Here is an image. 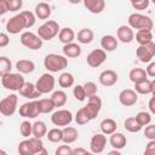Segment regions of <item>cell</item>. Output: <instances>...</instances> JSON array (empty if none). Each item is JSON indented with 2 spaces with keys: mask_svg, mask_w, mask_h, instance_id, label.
Returning a JSON list of instances; mask_svg holds the SVG:
<instances>
[{
  "mask_svg": "<svg viewBox=\"0 0 155 155\" xmlns=\"http://www.w3.org/2000/svg\"><path fill=\"white\" fill-rule=\"evenodd\" d=\"M18 153L21 155H41V154H47L46 149L44 148V143L41 138L38 137H31L29 139H24L18 144L17 148Z\"/></svg>",
  "mask_w": 155,
  "mask_h": 155,
  "instance_id": "6da1fadb",
  "label": "cell"
},
{
  "mask_svg": "<svg viewBox=\"0 0 155 155\" xmlns=\"http://www.w3.org/2000/svg\"><path fill=\"white\" fill-rule=\"evenodd\" d=\"M44 65L48 71L58 73L68 67V59L65 56H61L57 53H48L44 59Z\"/></svg>",
  "mask_w": 155,
  "mask_h": 155,
  "instance_id": "7a4b0ae2",
  "label": "cell"
},
{
  "mask_svg": "<svg viewBox=\"0 0 155 155\" xmlns=\"http://www.w3.org/2000/svg\"><path fill=\"white\" fill-rule=\"evenodd\" d=\"M24 82V78L21 73H7L1 75V85L10 91H19Z\"/></svg>",
  "mask_w": 155,
  "mask_h": 155,
  "instance_id": "3957f363",
  "label": "cell"
},
{
  "mask_svg": "<svg viewBox=\"0 0 155 155\" xmlns=\"http://www.w3.org/2000/svg\"><path fill=\"white\" fill-rule=\"evenodd\" d=\"M128 25L132 29H138V30L139 29H148V30H151L154 23H153V19L149 16L134 12V13H131L128 16Z\"/></svg>",
  "mask_w": 155,
  "mask_h": 155,
  "instance_id": "277c9868",
  "label": "cell"
},
{
  "mask_svg": "<svg viewBox=\"0 0 155 155\" xmlns=\"http://www.w3.org/2000/svg\"><path fill=\"white\" fill-rule=\"evenodd\" d=\"M59 25L56 21H46L44 24H41L38 29V35L45 40V41H50L52 40L56 35L59 34Z\"/></svg>",
  "mask_w": 155,
  "mask_h": 155,
  "instance_id": "5b68a950",
  "label": "cell"
},
{
  "mask_svg": "<svg viewBox=\"0 0 155 155\" xmlns=\"http://www.w3.org/2000/svg\"><path fill=\"white\" fill-rule=\"evenodd\" d=\"M17 104H18L17 94L15 93L8 94L7 97L2 98L0 102V113L4 116H12L17 110Z\"/></svg>",
  "mask_w": 155,
  "mask_h": 155,
  "instance_id": "8992f818",
  "label": "cell"
},
{
  "mask_svg": "<svg viewBox=\"0 0 155 155\" xmlns=\"http://www.w3.org/2000/svg\"><path fill=\"white\" fill-rule=\"evenodd\" d=\"M42 39L31 31H24L21 35V44L30 50H40L42 47Z\"/></svg>",
  "mask_w": 155,
  "mask_h": 155,
  "instance_id": "52a82bcc",
  "label": "cell"
},
{
  "mask_svg": "<svg viewBox=\"0 0 155 155\" xmlns=\"http://www.w3.org/2000/svg\"><path fill=\"white\" fill-rule=\"evenodd\" d=\"M136 56L142 63H149L155 57V42L151 41L145 45H139L136 50Z\"/></svg>",
  "mask_w": 155,
  "mask_h": 155,
  "instance_id": "ba28073f",
  "label": "cell"
},
{
  "mask_svg": "<svg viewBox=\"0 0 155 155\" xmlns=\"http://www.w3.org/2000/svg\"><path fill=\"white\" fill-rule=\"evenodd\" d=\"M51 121L54 126L58 127H65L69 126L70 122L73 121V114L70 110L67 109H59L57 111H54L51 116Z\"/></svg>",
  "mask_w": 155,
  "mask_h": 155,
  "instance_id": "9c48e42d",
  "label": "cell"
},
{
  "mask_svg": "<svg viewBox=\"0 0 155 155\" xmlns=\"http://www.w3.org/2000/svg\"><path fill=\"white\" fill-rule=\"evenodd\" d=\"M85 113L87 114V116L90 117V120H93L97 117V115L99 114L101 109H102V99L94 94L92 97H88V102L85 107H82Z\"/></svg>",
  "mask_w": 155,
  "mask_h": 155,
  "instance_id": "30bf717a",
  "label": "cell"
},
{
  "mask_svg": "<svg viewBox=\"0 0 155 155\" xmlns=\"http://www.w3.org/2000/svg\"><path fill=\"white\" fill-rule=\"evenodd\" d=\"M36 88L38 91L41 93V94H45V93H48L51 91H53L54 88V78L52 74H48V73H45L42 74L38 81H36Z\"/></svg>",
  "mask_w": 155,
  "mask_h": 155,
  "instance_id": "8fae6325",
  "label": "cell"
},
{
  "mask_svg": "<svg viewBox=\"0 0 155 155\" xmlns=\"http://www.w3.org/2000/svg\"><path fill=\"white\" fill-rule=\"evenodd\" d=\"M105 59H107V51H104L103 48H96L91 51L86 57V62L91 68L101 67L105 62Z\"/></svg>",
  "mask_w": 155,
  "mask_h": 155,
  "instance_id": "7c38bea8",
  "label": "cell"
},
{
  "mask_svg": "<svg viewBox=\"0 0 155 155\" xmlns=\"http://www.w3.org/2000/svg\"><path fill=\"white\" fill-rule=\"evenodd\" d=\"M23 29H27V28H25V21L21 15V12L11 17L6 23V30L10 34H19Z\"/></svg>",
  "mask_w": 155,
  "mask_h": 155,
  "instance_id": "4fadbf2b",
  "label": "cell"
},
{
  "mask_svg": "<svg viewBox=\"0 0 155 155\" xmlns=\"http://www.w3.org/2000/svg\"><path fill=\"white\" fill-rule=\"evenodd\" d=\"M40 109H39V103L38 101H31V102H27L24 104H22V107H19V115L25 119H35L36 116H39Z\"/></svg>",
  "mask_w": 155,
  "mask_h": 155,
  "instance_id": "5bb4252c",
  "label": "cell"
},
{
  "mask_svg": "<svg viewBox=\"0 0 155 155\" xmlns=\"http://www.w3.org/2000/svg\"><path fill=\"white\" fill-rule=\"evenodd\" d=\"M107 145V137L104 133H97L92 136L90 140V150L93 154H101L104 151Z\"/></svg>",
  "mask_w": 155,
  "mask_h": 155,
  "instance_id": "9a60e30c",
  "label": "cell"
},
{
  "mask_svg": "<svg viewBox=\"0 0 155 155\" xmlns=\"http://www.w3.org/2000/svg\"><path fill=\"white\" fill-rule=\"evenodd\" d=\"M138 101V93L132 88H125L119 94V102L124 107H132Z\"/></svg>",
  "mask_w": 155,
  "mask_h": 155,
  "instance_id": "2e32d148",
  "label": "cell"
},
{
  "mask_svg": "<svg viewBox=\"0 0 155 155\" xmlns=\"http://www.w3.org/2000/svg\"><path fill=\"white\" fill-rule=\"evenodd\" d=\"M99 82L101 85L105 86V87H110V86H114L117 80H119V76L116 74V71L111 70V69H108V70H104L99 74Z\"/></svg>",
  "mask_w": 155,
  "mask_h": 155,
  "instance_id": "e0dca14e",
  "label": "cell"
},
{
  "mask_svg": "<svg viewBox=\"0 0 155 155\" xmlns=\"http://www.w3.org/2000/svg\"><path fill=\"white\" fill-rule=\"evenodd\" d=\"M19 94L27 99H36L39 97H41V93L38 91L36 85L31 84V82H24V85L22 86V88L18 91Z\"/></svg>",
  "mask_w": 155,
  "mask_h": 155,
  "instance_id": "ac0fdd59",
  "label": "cell"
},
{
  "mask_svg": "<svg viewBox=\"0 0 155 155\" xmlns=\"http://www.w3.org/2000/svg\"><path fill=\"white\" fill-rule=\"evenodd\" d=\"M116 35H117V39L124 44H130L134 39L133 29L130 25H120L116 31Z\"/></svg>",
  "mask_w": 155,
  "mask_h": 155,
  "instance_id": "d6986e66",
  "label": "cell"
},
{
  "mask_svg": "<svg viewBox=\"0 0 155 155\" xmlns=\"http://www.w3.org/2000/svg\"><path fill=\"white\" fill-rule=\"evenodd\" d=\"M51 12H52V8L46 1L39 2L34 8V13L39 19H47L51 16Z\"/></svg>",
  "mask_w": 155,
  "mask_h": 155,
  "instance_id": "ffe728a7",
  "label": "cell"
},
{
  "mask_svg": "<svg viewBox=\"0 0 155 155\" xmlns=\"http://www.w3.org/2000/svg\"><path fill=\"white\" fill-rule=\"evenodd\" d=\"M84 6L91 12V13H101L105 8V1L104 0H82Z\"/></svg>",
  "mask_w": 155,
  "mask_h": 155,
  "instance_id": "44dd1931",
  "label": "cell"
},
{
  "mask_svg": "<svg viewBox=\"0 0 155 155\" xmlns=\"http://www.w3.org/2000/svg\"><path fill=\"white\" fill-rule=\"evenodd\" d=\"M109 143L110 145L114 148V149H124L126 147V143H127V138L125 134L120 133V132H114L113 134H110V138H109Z\"/></svg>",
  "mask_w": 155,
  "mask_h": 155,
  "instance_id": "7402d4cb",
  "label": "cell"
},
{
  "mask_svg": "<svg viewBox=\"0 0 155 155\" xmlns=\"http://www.w3.org/2000/svg\"><path fill=\"white\" fill-rule=\"evenodd\" d=\"M16 69L21 74H30L35 69V63L30 59H19L16 62Z\"/></svg>",
  "mask_w": 155,
  "mask_h": 155,
  "instance_id": "603a6c76",
  "label": "cell"
},
{
  "mask_svg": "<svg viewBox=\"0 0 155 155\" xmlns=\"http://www.w3.org/2000/svg\"><path fill=\"white\" fill-rule=\"evenodd\" d=\"M101 46H102V48L104 51L111 52V51L117 48V39L115 36H113V35H109V34L104 35L101 39Z\"/></svg>",
  "mask_w": 155,
  "mask_h": 155,
  "instance_id": "cb8c5ba5",
  "label": "cell"
},
{
  "mask_svg": "<svg viewBox=\"0 0 155 155\" xmlns=\"http://www.w3.org/2000/svg\"><path fill=\"white\" fill-rule=\"evenodd\" d=\"M63 54L68 58H76L81 54V47L75 42L65 44L63 46Z\"/></svg>",
  "mask_w": 155,
  "mask_h": 155,
  "instance_id": "d4e9b609",
  "label": "cell"
},
{
  "mask_svg": "<svg viewBox=\"0 0 155 155\" xmlns=\"http://www.w3.org/2000/svg\"><path fill=\"white\" fill-rule=\"evenodd\" d=\"M79 138V132L75 127L71 126H65L63 128V142L65 144H71L76 142Z\"/></svg>",
  "mask_w": 155,
  "mask_h": 155,
  "instance_id": "484cf974",
  "label": "cell"
},
{
  "mask_svg": "<svg viewBox=\"0 0 155 155\" xmlns=\"http://www.w3.org/2000/svg\"><path fill=\"white\" fill-rule=\"evenodd\" d=\"M128 78H130V80L133 84H137V82H140V81L147 80L148 79V74H147V70L143 69V68H133L130 71Z\"/></svg>",
  "mask_w": 155,
  "mask_h": 155,
  "instance_id": "4316f807",
  "label": "cell"
},
{
  "mask_svg": "<svg viewBox=\"0 0 155 155\" xmlns=\"http://www.w3.org/2000/svg\"><path fill=\"white\" fill-rule=\"evenodd\" d=\"M99 127H101L102 133L110 136V134H113L114 132H116V127H117V125H116V121H115V120L108 117V119L102 120Z\"/></svg>",
  "mask_w": 155,
  "mask_h": 155,
  "instance_id": "83f0119b",
  "label": "cell"
},
{
  "mask_svg": "<svg viewBox=\"0 0 155 155\" xmlns=\"http://www.w3.org/2000/svg\"><path fill=\"white\" fill-rule=\"evenodd\" d=\"M58 39H59V41H61L63 45L69 44V42H73V40L75 39V33H74V30H73L71 28H68V27L62 28V29L59 30Z\"/></svg>",
  "mask_w": 155,
  "mask_h": 155,
  "instance_id": "f1b7e54d",
  "label": "cell"
},
{
  "mask_svg": "<svg viewBox=\"0 0 155 155\" xmlns=\"http://www.w3.org/2000/svg\"><path fill=\"white\" fill-rule=\"evenodd\" d=\"M124 127H125L126 131H128V132H131V133H137V132H139V131L142 130L143 126L137 121L136 116H131V117H127V119L125 120Z\"/></svg>",
  "mask_w": 155,
  "mask_h": 155,
  "instance_id": "f546056e",
  "label": "cell"
},
{
  "mask_svg": "<svg viewBox=\"0 0 155 155\" xmlns=\"http://www.w3.org/2000/svg\"><path fill=\"white\" fill-rule=\"evenodd\" d=\"M136 41L139 44V45H145V44H149L153 41V34H151V30H148V29H139L136 34Z\"/></svg>",
  "mask_w": 155,
  "mask_h": 155,
  "instance_id": "4dcf8cb0",
  "label": "cell"
},
{
  "mask_svg": "<svg viewBox=\"0 0 155 155\" xmlns=\"http://www.w3.org/2000/svg\"><path fill=\"white\" fill-rule=\"evenodd\" d=\"M38 103H39V109L41 114H48L56 108V104L52 101V98H42V99H39Z\"/></svg>",
  "mask_w": 155,
  "mask_h": 155,
  "instance_id": "1f68e13d",
  "label": "cell"
},
{
  "mask_svg": "<svg viewBox=\"0 0 155 155\" xmlns=\"http://www.w3.org/2000/svg\"><path fill=\"white\" fill-rule=\"evenodd\" d=\"M93 38H94V34H93V31H92L91 29H88V28H84V29H81V30L78 33V41H79L80 44L87 45V44L92 42Z\"/></svg>",
  "mask_w": 155,
  "mask_h": 155,
  "instance_id": "d6a6232c",
  "label": "cell"
},
{
  "mask_svg": "<svg viewBox=\"0 0 155 155\" xmlns=\"http://www.w3.org/2000/svg\"><path fill=\"white\" fill-rule=\"evenodd\" d=\"M47 134V126L44 121H35L33 124V136L38 138H42Z\"/></svg>",
  "mask_w": 155,
  "mask_h": 155,
  "instance_id": "836d02e7",
  "label": "cell"
},
{
  "mask_svg": "<svg viewBox=\"0 0 155 155\" xmlns=\"http://www.w3.org/2000/svg\"><path fill=\"white\" fill-rule=\"evenodd\" d=\"M47 139L51 142V143H59V142H63V130H61L59 127H54V128H51L47 134H46Z\"/></svg>",
  "mask_w": 155,
  "mask_h": 155,
  "instance_id": "e575fe53",
  "label": "cell"
},
{
  "mask_svg": "<svg viewBox=\"0 0 155 155\" xmlns=\"http://www.w3.org/2000/svg\"><path fill=\"white\" fill-rule=\"evenodd\" d=\"M134 91L139 94H149L151 93V81L150 80H144L140 82L134 84Z\"/></svg>",
  "mask_w": 155,
  "mask_h": 155,
  "instance_id": "d590c367",
  "label": "cell"
},
{
  "mask_svg": "<svg viewBox=\"0 0 155 155\" xmlns=\"http://www.w3.org/2000/svg\"><path fill=\"white\" fill-rule=\"evenodd\" d=\"M58 84L62 88H68L74 85V76L70 73H62L58 78Z\"/></svg>",
  "mask_w": 155,
  "mask_h": 155,
  "instance_id": "8d00e7d4",
  "label": "cell"
},
{
  "mask_svg": "<svg viewBox=\"0 0 155 155\" xmlns=\"http://www.w3.org/2000/svg\"><path fill=\"white\" fill-rule=\"evenodd\" d=\"M52 101L54 102L56 107H63L65 103H67V93L62 90H58V91H54L51 96Z\"/></svg>",
  "mask_w": 155,
  "mask_h": 155,
  "instance_id": "74e56055",
  "label": "cell"
},
{
  "mask_svg": "<svg viewBox=\"0 0 155 155\" xmlns=\"http://www.w3.org/2000/svg\"><path fill=\"white\" fill-rule=\"evenodd\" d=\"M21 15L23 16V18H24V21H25V28H27V29L31 28V27L35 24L36 16H35L34 12H31V11H22Z\"/></svg>",
  "mask_w": 155,
  "mask_h": 155,
  "instance_id": "f35d334b",
  "label": "cell"
},
{
  "mask_svg": "<svg viewBox=\"0 0 155 155\" xmlns=\"http://www.w3.org/2000/svg\"><path fill=\"white\" fill-rule=\"evenodd\" d=\"M11 69H12V63H11V61H10L7 57L1 56V57H0V75L11 73Z\"/></svg>",
  "mask_w": 155,
  "mask_h": 155,
  "instance_id": "ab89813d",
  "label": "cell"
},
{
  "mask_svg": "<svg viewBox=\"0 0 155 155\" xmlns=\"http://www.w3.org/2000/svg\"><path fill=\"white\" fill-rule=\"evenodd\" d=\"M19 132L22 134V137L28 138L29 136L33 134V124H30L29 121H22L19 125Z\"/></svg>",
  "mask_w": 155,
  "mask_h": 155,
  "instance_id": "60d3db41",
  "label": "cell"
},
{
  "mask_svg": "<svg viewBox=\"0 0 155 155\" xmlns=\"http://www.w3.org/2000/svg\"><path fill=\"white\" fill-rule=\"evenodd\" d=\"M75 121H76L78 125H86V124L90 122L91 120H90V117L87 116V114L85 113L84 108H80V109L76 111V114H75Z\"/></svg>",
  "mask_w": 155,
  "mask_h": 155,
  "instance_id": "b9f144b4",
  "label": "cell"
},
{
  "mask_svg": "<svg viewBox=\"0 0 155 155\" xmlns=\"http://www.w3.org/2000/svg\"><path fill=\"white\" fill-rule=\"evenodd\" d=\"M73 94H74L75 99L79 101V102H82V101H85L87 98L85 88H84V85H76L74 87V90H73Z\"/></svg>",
  "mask_w": 155,
  "mask_h": 155,
  "instance_id": "7bdbcfd3",
  "label": "cell"
},
{
  "mask_svg": "<svg viewBox=\"0 0 155 155\" xmlns=\"http://www.w3.org/2000/svg\"><path fill=\"white\" fill-rule=\"evenodd\" d=\"M136 119L137 121L144 127L147 125H149L151 122V115L148 113V111H139L137 115H136Z\"/></svg>",
  "mask_w": 155,
  "mask_h": 155,
  "instance_id": "ee69618b",
  "label": "cell"
},
{
  "mask_svg": "<svg viewBox=\"0 0 155 155\" xmlns=\"http://www.w3.org/2000/svg\"><path fill=\"white\" fill-rule=\"evenodd\" d=\"M84 88H85V92H86V96L87 98L88 97H92L94 94H97V85L92 81H87L84 84Z\"/></svg>",
  "mask_w": 155,
  "mask_h": 155,
  "instance_id": "f6af8a7d",
  "label": "cell"
},
{
  "mask_svg": "<svg viewBox=\"0 0 155 155\" xmlns=\"http://www.w3.org/2000/svg\"><path fill=\"white\" fill-rule=\"evenodd\" d=\"M144 136L149 140L155 139V124H149V125L145 126V128H144Z\"/></svg>",
  "mask_w": 155,
  "mask_h": 155,
  "instance_id": "bcb514c9",
  "label": "cell"
},
{
  "mask_svg": "<svg viewBox=\"0 0 155 155\" xmlns=\"http://www.w3.org/2000/svg\"><path fill=\"white\" fill-rule=\"evenodd\" d=\"M56 155H73V149L70 148V145H59L56 151H54Z\"/></svg>",
  "mask_w": 155,
  "mask_h": 155,
  "instance_id": "7dc6e473",
  "label": "cell"
},
{
  "mask_svg": "<svg viewBox=\"0 0 155 155\" xmlns=\"http://www.w3.org/2000/svg\"><path fill=\"white\" fill-rule=\"evenodd\" d=\"M8 1V6H10V11L16 12L18 10L22 8L23 6V0H7Z\"/></svg>",
  "mask_w": 155,
  "mask_h": 155,
  "instance_id": "c3c4849f",
  "label": "cell"
},
{
  "mask_svg": "<svg viewBox=\"0 0 155 155\" xmlns=\"http://www.w3.org/2000/svg\"><path fill=\"white\" fill-rule=\"evenodd\" d=\"M147 155H155V139L149 140V143L145 147V151Z\"/></svg>",
  "mask_w": 155,
  "mask_h": 155,
  "instance_id": "681fc988",
  "label": "cell"
},
{
  "mask_svg": "<svg viewBox=\"0 0 155 155\" xmlns=\"http://www.w3.org/2000/svg\"><path fill=\"white\" fill-rule=\"evenodd\" d=\"M149 1H150V0H142V1H139V2H137V4H133L132 6H133L134 10L142 11V10H145V8L149 6Z\"/></svg>",
  "mask_w": 155,
  "mask_h": 155,
  "instance_id": "f907efd6",
  "label": "cell"
},
{
  "mask_svg": "<svg viewBox=\"0 0 155 155\" xmlns=\"http://www.w3.org/2000/svg\"><path fill=\"white\" fill-rule=\"evenodd\" d=\"M10 44V38L6 33H1L0 34V47H6Z\"/></svg>",
  "mask_w": 155,
  "mask_h": 155,
  "instance_id": "816d5d0a",
  "label": "cell"
},
{
  "mask_svg": "<svg viewBox=\"0 0 155 155\" xmlns=\"http://www.w3.org/2000/svg\"><path fill=\"white\" fill-rule=\"evenodd\" d=\"M8 11H10L8 1L7 0H0V15H5Z\"/></svg>",
  "mask_w": 155,
  "mask_h": 155,
  "instance_id": "f5cc1de1",
  "label": "cell"
},
{
  "mask_svg": "<svg viewBox=\"0 0 155 155\" xmlns=\"http://www.w3.org/2000/svg\"><path fill=\"white\" fill-rule=\"evenodd\" d=\"M145 70H147L148 76H151V78L155 79V62H149V64L145 68Z\"/></svg>",
  "mask_w": 155,
  "mask_h": 155,
  "instance_id": "db71d44e",
  "label": "cell"
},
{
  "mask_svg": "<svg viewBox=\"0 0 155 155\" xmlns=\"http://www.w3.org/2000/svg\"><path fill=\"white\" fill-rule=\"evenodd\" d=\"M148 107H149L150 113L155 115V97H154V96L150 98V101H149V103H148Z\"/></svg>",
  "mask_w": 155,
  "mask_h": 155,
  "instance_id": "11a10c76",
  "label": "cell"
},
{
  "mask_svg": "<svg viewBox=\"0 0 155 155\" xmlns=\"http://www.w3.org/2000/svg\"><path fill=\"white\" fill-rule=\"evenodd\" d=\"M88 154V151L84 148H76V149H73V155H86Z\"/></svg>",
  "mask_w": 155,
  "mask_h": 155,
  "instance_id": "9f6ffc18",
  "label": "cell"
},
{
  "mask_svg": "<svg viewBox=\"0 0 155 155\" xmlns=\"http://www.w3.org/2000/svg\"><path fill=\"white\" fill-rule=\"evenodd\" d=\"M109 154L110 155H120V150L119 149H115V150H111Z\"/></svg>",
  "mask_w": 155,
  "mask_h": 155,
  "instance_id": "6f0895ef",
  "label": "cell"
},
{
  "mask_svg": "<svg viewBox=\"0 0 155 155\" xmlns=\"http://www.w3.org/2000/svg\"><path fill=\"white\" fill-rule=\"evenodd\" d=\"M155 93V79L151 81V94Z\"/></svg>",
  "mask_w": 155,
  "mask_h": 155,
  "instance_id": "680465c9",
  "label": "cell"
},
{
  "mask_svg": "<svg viewBox=\"0 0 155 155\" xmlns=\"http://www.w3.org/2000/svg\"><path fill=\"white\" fill-rule=\"evenodd\" d=\"M70 4H73V5H76V4H80L82 0H68Z\"/></svg>",
  "mask_w": 155,
  "mask_h": 155,
  "instance_id": "91938a15",
  "label": "cell"
},
{
  "mask_svg": "<svg viewBox=\"0 0 155 155\" xmlns=\"http://www.w3.org/2000/svg\"><path fill=\"white\" fill-rule=\"evenodd\" d=\"M131 1V4L133 5V4H137V2H139V1H142V0H130Z\"/></svg>",
  "mask_w": 155,
  "mask_h": 155,
  "instance_id": "94428289",
  "label": "cell"
},
{
  "mask_svg": "<svg viewBox=\"0 0 155 155\" xmlns=\"http://www.w3.org/2000/svg\"><path fill=\"white\" fill-rule=\"evenodd\" d=\"M45 1H46V2H48V1H52V0H45Z\"/></svg>",
  "mask_w": 155,
  "mask_h": 155,
  "instance_id": "6125c7cd",
  "label": "cell"
},
{
  "mask_svg": "<svg viewBox=\"0 0 155 155\" xmlns=\"http://www.w3.org/2000/svg\"><path fill=\"white\" fill-rule=\"evenodd\" d=\"M151 1H153V4H155V0H151Z\"/></svg>",
  "mask_w": 155,
  "mask_h": 155,
  "instance_id": "be15d7a7",
  "label": "cell"
},
{
  "mask_svg": "<svg viewBox=\"0 0 155 155\" xmlns=\"http://www.w3.org/2000/svg\"><path fill=\"white\" fill-rule=\"evenodd\" d=\"M151 96H155V93H153V94H151Z\"/></svg>",
  "mask_w": 155,
  "mask_h": 155,
  "instance_id": "e7e4bbea",
  "label": "cell"
}]
</instances>
